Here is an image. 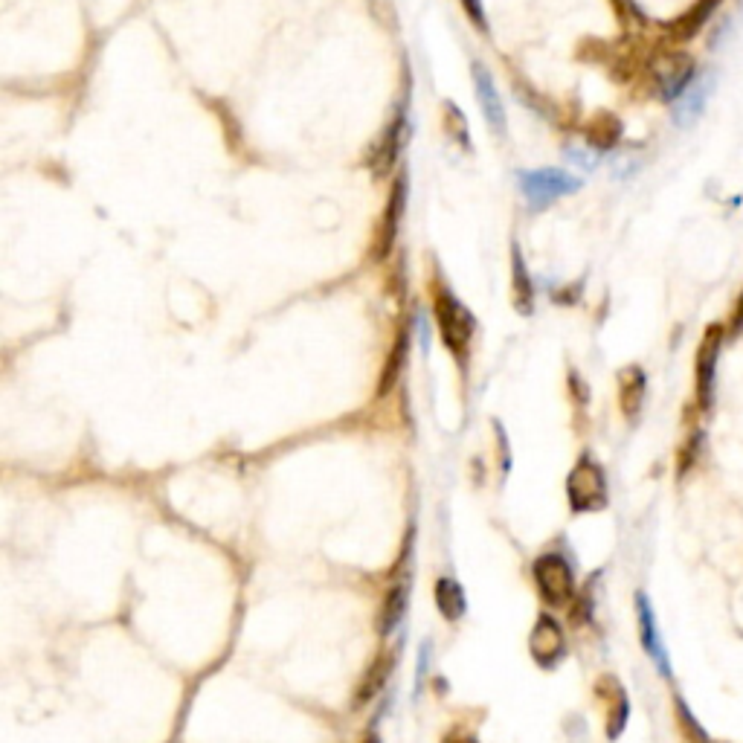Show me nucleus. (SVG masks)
Returning <instances> with one entry per match:
<instances>
[{
	"mask_svg": "<svg viewBox=\"0 0 743 743\" xmlns=\"http://www.w3.org/2000/svg\"><path fill=\"white\" fill-rule=\"evenodd\" d=\"M703 439H706V433L703 430H694L691 436H688V442L680 450V476L685 471H691L694 468V462L700 459V450H703Z\"/></svg>",
	"mask_w": 743,
	"mask_h": 743,
	"instance_id": "23",
	"label": "nucleus"
},
{
	"mask_svg": "<svg viewBox=\"0 0 743 743\" xmlns=\"http://www.w3.org/2000/svg\"><path fill=\"white\" fill-rule=\"evenodd\" d=\"M442 743H479L474 738V735H468V732H450V735H445V741Z\"/></svg>",
	"mask_w": 743,
	"mask_h": 743,
	"instance_id": "27",
	"label": "nucleus"
},
{
	"mask_svg": "<svg viewBox=\"0 0 743 743\" xmlns=\"http://www.w3.org/2000/svg\"><path fill=\"white\" fill-rule=\"evenodd\" d=\"M587 140H590V146L598 151L613 149V146L622 140V122H619V117H613V114H598V117L590 122V128H587Z\"/></svg>",
	"mask_w": 743,
	"mask_h": 743,
	"instance_id": "20",
	"label": "nucleus"
},
{
	"mask_svg": "<svg viewBox=\"0 0 743 743\" xmlns=\"http://www.w3.org/2000/svg\"><path fill=\"white\" fill-rule=\"evenodd\" d=\"M404 137H407V114L401 108L384 128L381 140L372 146V154H369V169L375 172V178H387L389 172L395 169V160L404 149Z\"/></svg>",
	"mask_w": 743,
	"mask_h": 743,
	"instance_id": "9",
	"label": "nucleus"
},
{
	"mask_svg": "<svg viewBox=\"0 0 743 743\" xmlns=\"http://www.w3.org/2000/svg\"><path fill=\"white\" fill-rule=\"evenodd\" d=\"M529 648H532V659L540 668H555L566 654L564 627L558 625V619H552L549 613L537 616L532 636H529Z\"/></svg>",
	"mask_w": 743,
	"mask_h": 743,
	"instance_id": "8",
	"label": "nucleus"
},
{
	"mask_svg": "<svg viewBox=\"0 0 743 743\" xmlns=\"http://www.w3.org/2000/svg\"><path fill=\"white\" fill-rule=\"evenodd\" d=\"M520 189L532 207L543 209L566 195H575L581 189V180L564 169H535V172H520Z\"/></svg>",
	"mask_w": 743,
	"mask_h": 743,
	"instance_id": "6",
	"label": "nucleus"
},
{
	"mask_svg": "<svg viewBox=\"0 0 743 743\" xmlns=\"http://www.w3.org/2000/svg\"><path fill=\"white\" fill-rule=\"evenodd\" d=\"M404 357H407V331H401V334H398V343H395V349H392V355H389L387 372H384V387H381V392L392 389V384L398 381V372H401V366H404Z\"/></svg>",
	"mask_w": 743,
	"mask_h": 743,
	"instance_id": "22",
	"label": "nucleus"
},
{
	"mask_svg": "<svg viewBox=\"0 0 743 743\" xmlns=\"http://www.w3.org/2000/svg\"><path fill=\"white\" fill-rule=\"evenodd\" d=\"M743 334V291L741 297L735 299V308H732V317H729V328H726V337H741Z\"/></svg>",
	"mask_w": 743,
	"mask_h": 743,
	"instance_id": "26",
	"label": "nucleus"
},
{
	"mask_svg": "<svg viewBox=\"0 0 743 743\" xmlns=\"http://www.w3.org/2000/svg\"><path fill=\"white\" fill-rule=\"evenodd\" d=\"M636 622H639V639H642V648L645 654L651 656V662L656 665L659 677L671 680L674 671H671V659L665 651V642L659 636V627H656V613L651 607V598L645 593H636Z\"/></svg>",
	"mask_w": 743,
	"mask_h": 743,
	"instance_id": "7",
	"label": "nucleus"
},
{
	"mask_svg": "<svg viewBox=\"0 0 743 743\" xmlns=\"http://www.w3.org/2000/svg\"><path fill=\"white\" fill-rule=\"evenodd\" d=\"M436 323H439L445 346L462 363L468 357V346H471L476 323L471 308L453 297L450 288H439V294H436Z\"/></svg>",
	"mask_w": 743,
	"mask_h": 743,
	"instance_id": "2",
	"label": "nucleus"
},
{
	"mask_svg": "<svg viewBox=\"0 0 743 743\" xmlns=\"http://www.w3.org/2000/svg\"><path fill=\"white\" fill-rule=\"evenodd\" d=\"M471 76H474V90L476 99H479L482 117H485V122H488L497 134H503V131H506V105H503L500 90L494 85V76H491L488 67L479 64V61L471 64Z\"/></svg>",
	"mask_w": 743,
	"mask_h": 743,
	"instance_id": "10",
	"label": "nucleus"
},
{
	"mask_svg": "<svg viewBox=\"0 0 743 743\" xmlns=\"http://www.w3.org/2000/svg\"><path fill=\"white\" fill-rule=\"evenodd\" d=\"M532 575H535V587L540 598L549 604V607H566L575 595V572L566 561L564 555H555V552H546L540 555L532 566Z\"/></svg>",
	"mask_w": 743,
	"mask_h": 743,
	"instance_id": "5",
	"label": "nucleus"
},
{
	"mask_svg": "<svg viewBox=\"0 0 743 743\" xmlns=\"http://www.w3.org/2000/svg\"><path fill=\"white\" fill-rule=\"evenodd\" d=\"M726 328L720 323L706 328L700 346H697V357H694V398L700 413H709L714 407V395H717V366H720V352L726 343Z\"/></svg>",
	"mask_w": 743,
	"mask_h": 743,
	"instance_id": "3",
	"label": "nucleus"
},
{
	"mask_svg": "<svg viewBox=\"0 0 743 743\" xmlns=\"http://www.w3.org/2000/svg\"><path fill=\"white\" fill-rule=\"evenodd\" d=\"M645 392H648V378H645V369L642 366H625L619 372V404H622V413L630 421H636L642 413V404H645Z\"/></svg>",
	"mask_w": 743,
	"mask_h": 743,
	"instance_id": "17",
	"label": "nucleus"
},
{
	"mask_svg": "<svg viewBox=\"0 0 743 743\" xmlns=\"http://www.w3.org/2000/svg\"><path fill=\"white\" fill-rule=\"evenodd\" d=\"M677 717H680V726H683L685 743H714L709 738V732L694 720V714L688 712V706H685L680 697H677Z\"/></svg>",
	"mask_w": 743,
	"mask_h": 743,
	"instance_id": "21",
	"label": "nucleus"
},
{
	"mask_svg": "<svg viewBox=\"0 0 743 743\" xmlns=\"http://www.w3.org/2000/svg\"><path fill=\"white\" fill-rule=\"evenodd\" d=\"M445 108H447V125H450V134L459 140V146H471V137H468V119H465V114L453 105V102H445Z\"/></svg>",
	"mask_w": 743,
	"mask_h": 743,
	"instance_id": "24",
	"label": "nucleus"
},
{
	"mask_svg": "<svg viewBox=\"0 0 743 743\" xmlns=\"http://www.w3.org/2000/svg\"><path fill=\"white\" fill-rule=\"evenodd\" d=\"M709 93H712V73L697 76V79H694V85L685 90L683 96L674 102V108H671V117H674V122H677L680 128H691L697 119L703 117L706 102H709Z\"/></svg>",
	"mask_w": 743,
	"mask_h": 743,
	"instance_id": "14",
	"label": "nucleus"
},
{
	"mask_svg": "<svg viewBox=\"0 0 743 743\" xmlns=\"http://www.w3.org/2000/svg\"><path fill=\"white\" fill-rule=\"evenodd\" d=\"M407 604H410V575L404 572L395 578V584L389 587L387 598L381 604V613H378V633L381 636H389L401 627L404 616H407Z\"/></svg>",
	"mask_w": 743,
	"mask_h": 743,
	"instance_id": "15",
	"label": "nucleus"
},
{
	"mask_svg": "<svg viewBox=\"0 0 743 743\" xmlns=\"http://www.w3.org/2000/svg\"><path fill=\"white\" fill-rule=\"evenodd\" d=\"M404 209H407V175L401 172L395 180V189L389 195L387 215H384V233H381V256H387L398 238L401 230V218H404Z\"/></svg>",
	"mask_w": 743,
	"mask_h": 743,
	"instance_id": "18",
	"label": "nucleus"
},
{
	"mask_svg": "<svg viewBox=\"0 0 743 743\" xmlns=\"http://www.w3.org/2000/svg\"><path fill=\"white\" fill-rule=\"evenodd\" d=\"M436 607L447 622H459L468 610V595L456 578H439L436 581Z\"/></svg>",
	"mask_w": 743,
	"mask_h": 743,
	"instance_id": "19",
	"label": "nucleus"
},
{
	"mask_svg": "<svg viewBox=\"0 0 743 743\" xmlns=\"http://www.w3.org/2000/svg\"><path fill=\"white\" fill-rule=\"evenodd\" d=\"M595 691H598L601 703H607V738L616 741L625 732L627 717H630V700H627L625 688L613 677H601Z\"/></svg>",
	"mask_w": 743,
	"mask_h": 743,
	"instance_id": "12",
	"label": "nucleus"
},
{
	"mask_svg": "<svg viewBox=\"0 0 743 743\" xmlns=\"http://www.w3.org/2000/svg\"><path fill=\"white\" fill-rule=\"evenodd\" d=\"M363 743H381V738H378V735L372 732V735H366V741H363Z\"/></svg>",
	"mask_w": 743,
	"mask_h": 743,
	"instance_id": "28",
	"label": "nucleus"
},
{
	"mask_svg": "<svg viewBox=\"0 0 743 743\" xmlns=\"http://www.w3.org/2000/svg\"><path fill=\"white\" fill-rule=\"evenodd\" d=\"M395 665H398V651L395 648H384L381 654L372 659V665L366 668V674L360 677V683L355 688V703H352L355 709L372 703L381 694V688L387 685L389 674L395 671Z\"/></svg>",
	"mask_w": 743,
	"mask_h": 743,
	"instance_id": "11",
	"label": "nucleus"
},
{
	"mask_svg": "<svg viewBox=\"0 0 743 743\" xmlns=\"http://www.w3.org/2000/svg\"><path fill=\"white\" fill-rule=\"evenodd\" d=\"M566 497L575 514H590L607 506V474L590 453H584L566 479Z\"/></svg>",
	"mask_w": 743,
	"mask_h": 743,
	"instance_id": "1",
	"label": "nucleus"
},
{
	"mask_svg": "<svg viewBox=\"0 0 743 743\" xmlns=\"http://www.w3.org/2000/svg\"><path fill=\"white\" fill-rule=\"evenodd\" d=\"M723 0H694L688 9H685L680 18H674L671 24H665V32L674 44H685L691 41L694 35H700V30L712 21V15L717 12Z\"/></svg>",
	"mask_w": 743,
	"mask_h": 743,
	"instance_id": "13",
	"label": "nucleus"
},
{
	"mask_svg": "<svg viewBox=\"0 0 743 743\" xmlns=\"http://www.w3.org/2000/svg\"><path fill=\"white\" fill-rule=\"evenodd\" d=\"M651 79L665 102H677L697 79V61L685 50H665L651 61Z\"/></svg>",
	"mask_w": 743,
	"mask_h": 743,
	"instance_id": "4",
	"label": "nucleus"
},
{
	"mask_svg": "<svg viewBox=\"0 0 743 743\" xmlns=\"http://www.w3.org/2000/svg\"><path fill=\"white\" fill-rule=\"evenodd\" d=\"M511 299L523 317H529L535 311V282L529 276L523 250L517 247V241H511Z\"/></svg>",
	"mask_w": 743,
	"mask_h": 743,
	"instance_id": "16",
	"label": "nucleus"
},
{
	"mask_svg": "<svg viewBox=\"0 0 743 743\" xmlns=\"http://www.w3.org/2000/svg\"><path fill=\"white\" fill-rule=\"evenodd\" d=\"M462 6H465L468 18L474 21L476 30L488 32V18H485V9H482V0H462Z\"/></svg>",
	"mask_w": 743,
	"mask_h": 743,
	"instance_id": "25",
	"label": "nucleus"
}]
</instances>
